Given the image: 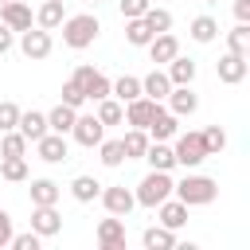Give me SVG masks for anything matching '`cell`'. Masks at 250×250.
<instances>
[{
    "label": "cell",
    "mask_w": 250,
    "mask_h": 250,
    "mask_svg": "<svg viewBox=\"0 0 250 250\" xmlns=\"http://www.w3.org/2000/svg\"><path fill=\"white\" fill-rule=\"evenodd\" d=\"M164 102H168V109H172L176 117H191V113L199 109V94H195L191 86H172Z\"/></svg>",
    "instance_id": "ac0fdd59"
},
{
    "label": "cell",
    "mask_w": 250,
    "mask_h": 250,
    "mask_svg": "<svg viewBox=\"0 0 250 250\" xmlns=\"http://www.w3.org/2000/svg\"><path fill=\"white\" fill-rule=\"evenodd\" d=\"M141 20L148 23V31H152V35H160V31H172V23H176V20H172V12H168V8H156V4H148V12H145Z\"/></svg>",
    "instance_id": "836d02e7"
},
{
    "label": "cell",
    "mask_w": 250,
    "mask_h": 250,
    "mask_svg": "<svg viewBox=\"0 0 250 250\" xmlns=\"http://www.w3.org/2000/svg\"><path fill=\"white\" fill-rule=\"evenodd\" d=\"M98 246L102 250H125V219L109 215L98 223Z\"/></svg>",
    "instance_id": "2e32d148"
},
{
    "label": "cell",
    "mask_w": 250,
    "mask_h": 250,
    "mask_svg": "<svg viewBox=\"0 0 250 250\" xmlns=\"http://www.w3.org/2000/svg\"><path fill=\"white\" fill-rule=\"evenodd\" d=\"M16 121H20V105L16 102H0V133L16 129Z\"/></svg>",
    "instance_id": "ab89813d"
},
{
    "label": "cell",
    "mask_w": 250,
    "mask_h": 250,
    "mask_svg": "<svg viewBox=\"0 0 250 250\" xmlns=\"http://www.w3.org/2000/svg\"><path fill=\"white\" fill-rule=\"evenodd\" d=\"M74 117H78V109H70V105H55V109H47V129L51 133H62V137H70V129H74Z\"/></svg>",
    "instance_id": "484cf974"
},
{
    "label": "cell",
    "mask_w": 250,
    "mask_h": 250,
    "mask_svg": "<svg viewBox=\"0 0 250 250\" xmlns=\"http://www.w3.org/2000/svg\"><path fill=\"white\" fill-rule=\"evenodd\" d=\"M59 102H62V105H70V109H82V105H86V94H82V86H78L74 78H66V82H62V98H59Z\"/></svg>",
    "instance_id": "f35d334b"
},
{
    "label": "cell",
    "mask_w": 250,
    "mask_h": 250,
    "mask_svg": "<svg viewBox=\"0 0 250 250\" xmlns=\"http://www.w3.org/2000/svg\"><path fill=\"white\" fill-rule=\"evenodd\" d=\"M70 137H74L82 148H94V145L105 137V125H102L94 113H78V117H74V129H70Z\"/></svg>",
    "instance_id": "8fae6325"
},
{
    "label": "cell",
    "mask_w": 250,
    "mask_h": 250,
    "mask_svg": "<svg viewBox=\"0 0 250 250\" xmlns=\"http://www.w3.org/2000/svg\"><path fill=\"white\" fill-rule=\"evenodd\" d=\"M0 156H27V137L20 129L0 133Z\"/></svg>",
    "instance_id": "d590c367"
},
{
    "label": "cell",
    "mask_w": 250,
    "mask_h": 250,
    "mask_svg": "<svg viewBox=\"0 0 250 250\" xmlns=\"http://www.w3.org/2000/svg\"><path fill=\"white\" fill-rule=\"evenodd\" d=\"M70 195H74L78 203H94V199L102 195V184H98L94 176H74V180H70Z\"/></svg>",
    "instance_id": "1f68e13d"
},
{
    "label": "cell",
    "mask_w": 250,
    "mask_h": 250,
    "mask_svg": "<svg viewBox=\"0 0 250 250\" xmlns=\"http://www.w3.org/2000/svg\"><path fill=\"white\" fill-rule=\"evenodd\" d=\"M145 133H148V141H172V137L180 133V117H176L172 109L156 105V113H152V121L145 125Z\"/></svg>",
    "instance_id": "30bf717a"
},
{
    "label": "cell",
    "mask_w": 250,
    "mask_h": 250,
    "mask_svg": "<svg viewBox=\"0 0 250 250\" xmlns=\"http://www.w3.org/2000/svg\"><path fill=\"white\" fill-rule=\"evenodd\" d=\"M141 246L145 250H176L180 242H176V230H168V227H145V234H141Z\"/></svg>",
    "instance_id": "cb8c5ba5"
},
{
    "label": "cell",
    "mask_w": 250,
    "mask_h": 250,
    "mask_svg": "<svg viewBox=\"0 0 250 250\" xmlns=\"http://www.w3.org/2000/svg\"><path fill=\"white\" fill-rule=\"evenodd\" d=\"M164 74H168V82H172V86H191V82H195V74H199V66H195V59L176 55L172 62H164Z\"/></svg>",
    "instance_id": "d6986e66"
},
{
    "label": "cell",
    "mask_w": 250,
    "mask_h": 250,
    "mask_svg": "<svg viewBox=\"0 0 250 250\" xmlns=\"http://www.w3.org/2000/svg\"><path fill=\"white\" fill-rule=\"evenodd\" d=\"M152 211H156V223H160V227L180 230V227L188 223V211H191V207H188V203H180L176 195H168V199H164V203H156Z\"/></svg>",
    "instance_id": "4fadbf2b"
},
{
    "label": "cell",
    "mask_w": 250,
    "mask_h": 250,
    "mask_svg": "<svg viewBox=\"0 0 250 250\" xmlns=\"http://www.w3.org/2000/svg\"><path fill=\"white\" fill-rule=\"evenodd\" d=\"M94 4H102V0H94Z\"/></svg>",
    "instance_id": "c3c4849f"
},
{
    "label": "cell",
    "mask_w": 250,
    "mask_h": 250,
    "mask_svg": "<svg viewBox=\"0 0 250 250\" xmlns=\"http://www.w3.org/2000/svg\"><path fill=\"white\" fill-rule=\"evenodd\" d=\"M156 105H160V102H152V98H145V94H141V98H133V102H125V117H121V121H125L129 129H145V125L152 121V113H156Z\"/></svg>",
    "instance_id": "9a60e30c"
},
{
    "label": "cell",
    "mask_w": 250,
    "mask_h": 250,
    "mask_svg": "<svg viewBox=\"0 0 250 250\" xmlns=\"http://www.w3.org/2000/svg\"><path fill=\"white\" fill-rule=\"evenodd\" d=\"M27 195H31V207H47V203H59V195H62V184H55L51 176H39V180H31Z\"/></svg>",
    "instance_id": "44dd1931"
},
{
    "label": "cell",
    "mask_w": 250,
    "mask_h": 250,
    "mask_svg": "<svg viewBox=\"0 0 250 250\" xmlns=\"http://www.w3.org/2000/svg\"><path fill=\"white\" fill-rule=\"evenodd\" d=\"M148 4H152V0H117V8H121V16H125V20L145 16V12H148Z\"/></svg>",
    "instance_id": "60d3db41"
},
{
    "label": "cell",
    "mask_w": 250,
    "mask_h": 250,
    "mask_svg": "<svg viewBox=\"0 0 250 250\" xmlns=\"http://www.w3.org/2000/svg\"><path fill=\"white\" fill-rule=\"evenodd\" d=\"M31 145H35V156H39L43 164H62V160L70 156V145H66V137H62V133H51V129H47L39 141H31Z\"/></svg>",
    "instance_id": "8992f818"
},
{
    "label": "cell",
    "mask_w": 250,
    "mask_h": 250,
    "mask_svg": "<svg viewBox=\"0 0 250 250\" xmlns=\"http://www.w3.org/2000/svg\"><path fill=\"white\" fill-rule=\"evenodd\" d=\"M12 35H16V31H8V27L0 23V55H8V51H12Z\"/></svg>",
    "instance_id": "f6af8a7d"
},
{
    "label": "cell",
    "mask_w": 250,
    "mask_h": 250,
    "mask_svg": "<svg viewBox=\"0 0 250 250\" xmlns=\"http://www.w3.org/2000/svg\"><path fill=\"white\" fill-rule=\"evenodd\" d=\"M62 43L70 47V51H86L98 35H102V23H98V16L94 12H78V16H66L62 23Z\"/></svg>",
    "instance_id": "7a4b0ae2"
},
{
    "label": "cell",
    "mask_w": 250,
    "mask_h": 250,
    "mask_svg": "<svg viewBox=\"0 0 250 250\" xmlns=\"http://www.w3.org/2000/svg\"><path fill=\"white\" fill-rule=\"evenodd\" d=\"M109 94L125 105V102H133V98H141V78L137 74H121V78H109Z\"/></svg>",
    "instance_id": "83f0119b"
},
{
    "label": "cell",
    "mask_w": 250,
    "mask_h": 250,
    "mask_svg": "<svg viewBox=\"0 0 250 250\" xmlns=\"http://www.w3.org/2000/svg\"><path fill=\"white\" fill-rule=\"evenodd\" d=\"M12 234H16V230H12V215H8L4 207H0V250H4L8 242H12Z\"/></svg>",
    "instance_id": "7bdbcfd3"
},
{
    "label": "cell",
    "mask_w": 250,
    "mask_h": 250,
    "mask_svg": "<svg viewBox=\"0 0 250 250\" xmlns=\"http://www.w3.org/2000/svg\"><path fill=\"white\" fill-rule=\"evenodd\" d=\"M20 51H23V59L39 62V59H47L55 51V39H51V31H43V27L31 23L27 31H20Z\"/></svg>",
    "instance_id": "5b68a950"
},
{
    "label": "cell",
    "mask_w": 250,
    "mask_h": 250,
    "mask_svg": "<svg viewBox=\"0 0 250 250\" xmlns=\"http://www.w3.org/2000/svg\"><path fill=\"white\" fill-rule=\"evenodd\" d=\"M16 129L27 137V145H31V141H39V137L47 133V113H39V109H20Z\"/></svg>",
    "instance_id": "603a6c76"
},
{
    "label": "cell",
    "mask_w": 250,
    "mask_h": 250,
    "mask_svg": "<svg viewBox=\"0 0 250 250\" xmlns=\"http://www.w3.org/2000/svg\"><path fill=\"white\" fill-rule=\"evenodd\" d=\"M234 20L238 23H250V0H234Z\"/></svg>",
    "instance_id": "ee69618b"
},
{
    "label": "cell",
    "mask_w": 250,
    "mask_h": 250,
    "mask_svg": "<svg viewBox=\"0 0 250 250\" xmlns=\"http://www.w3.org/2000/svg\"><path fill=\"white\" fill-rule=\"evenodd\" d=\"M203 4H219V0H203Z\"/></svg>",
    "instance_id": "bcb514c9"
},
{
    "label": "cell",
    "mask_w": 250,
    "mask_h": 250,
    "mask_svg": "<svg viewBox=\"0 0 250 250\" xmlns=\"http://www.w3.org/2000/svg\"><path fill=\"white\" fill-rule=\"evenodd\" d=\"M39 242H43V238H39L35 230H27V234H12L8 246H12V250H39Z\"/></svg>",
    "instance_id": "b9f144b4"
},
{
    "label": "cell",
    "mask_w": 250,
    "mask_h": 250,
    "mask_svg": "<svg viewBox=\"0 0 250 250\" xmlns=\"http://www.w3.org/2000/svg\"><path fill=\"white\" fill-rule=\"evenodd\" d=\"M0 4H8V0H0Z\"/></svg>",
    "instance_id": "7dc6e473"
},
{
    "label": "cell",
    "mask_w": 250,
    "mask_h": 250,
    "mask_svg": "<svg viewBox=\"0 0 250 250\" xmlns=\"http://www.w3.org/2000/svg\"><path fill=\"white\" fill-rule=\"evenodd\" d=\"M199 137H203V148H207V156H219V152L227 148V133H223L219 125H207Z\"/></svg>",
    "instance_id": "74e56055"
},
{
    "label": "cell",
    "mask_w": 250,
    "mask_h": 250,
    "mask_svg": "<svg viewBox=\"0 0 250 250\" xmlns=\"http://www.w3.org/2000/svg\"><path fill=\"white\" fill-rule=\"evenodd\" d=\"M172 172H156V168H148V176L137 184V191H133V199L141 203V207H156V203H164L168 195H172Z\"/></svg>",
    "instance_id": "3957f363"
},
{
    "label": "cell",
    "mask_w": 250,
    "mask_h": 250,
    "mask_svg": "<svg viewBox=\"0 0 250 250\" xmlns=\"http://www.w3.org/2000/svg\"><path fill=\"white\" fill-rule=\"evenodd\" d=\"M78 86H82V94H86V102H98V98H109V78L102 74V70H94V66H78L74 74H70Z\"/></svg>",
    "instance_id": "ba28073f"
},
{
    "label": "cell",
    "mask_w": 250,
    "mask_h": 250,
    "mask_svg": "<svg viewBox=\"0 0 250 250\" xmlns=\"http://www.w3.org/2000/svg\"><path fill=\"white\" fill-rule=\"evenodd\" d=\"M62 20H66L62 0H43V4H39V12H35V27H43V31H55Z\"/></svg>",
    "instance_id": "d4e9b609"
},
{
    "label": "cell",
    "mask_w": 250,
    "mask_h": 250,
    "mask_svg": "<svg viewBox=\"0 0 250 250\" xmlns=\"http://www.w3.org/2000/svg\"><path fill=\"white\" fill-rule=\"evenodd\" d=\"M121 148H125V160H141L145 148H148V133H145V129H125Z\"/></svg>",
    "instance_id": "4dcf8cb0"
},
{
    "label": "cell",
    "mask_w": 250,
    "mask_h": 250,
    "mask_svg": "<svg viewBox=\"0 0 250 250\" xmlns=\"http://www.w3.org/2000/svg\"><path fill=\"white\" fill-rule=\"evenodd\" d=\"M176 55H180V39H176L172 31H160V35H152V39H148V59H152L156 66L172 62Z\"/></svg>",
    "instance_id": "e0dca14e"
},
{
    "label": "cell",
    "mask_w": 250,
    "mask_h": 250,
    "mask_svg": "<svg viewBox=\"0 0 250 250\" xmlns=\"http://www.w3.org/2000/svg\"><path fill=\"white\" fill-rule=\"evenodd\" d=\"M0 23L8 31H27L35 23V16H31V8L23 0H8V4H0Z\"/></svg>",
    "instance_id": "7c38bea8"
},
{
    "label": "cell",
    "mask_w": 250,
    "mask_h": 250,
    "mask_svg": "<svg viewBox=\"0 0 250 250\" xmlns=\"http://www.w3.org/2000/svg\"><path fill=\"white\" fill-rule=\"evenodd\" d=\"M172 195L180 203H188V207H207V203L219 199V180L199 176V172H188L180 184H172Z\"/></svg>",
    "instance_id": "6da1fadb"
},
{
    "label": "cell",
    "mask_w": 250,
    "mask_h": 250,
    "mask_svg": "<svg viewBox=\"0 0 250 250\" xmlns=\"http://www.w3.org/2000/svg\"><path fill=\"white\" fill-rule=\"evenodd\" d=\"M94 117L102 121V125H121V117H125V105L109 94V98H98L94 102Z\"/></svg>",
    "instance_id": "f1b7e54d"
},
{
    "label": "cell",
    "mask_w": 250,
    "mask_h": 250,
    "mask_svg": "<svg viewBox=\"0 0 250 250\" xmlns=\"http://www.w3.org/2000/svg\"><path fill=\"white\" fill-rule=\"evenodd\" d=\"M172 141H176V145H172L176 164H184V168H199V164L207 160V148H203V137H199V133H176Z\"/></svg>",
    "instance_id": "277c9868"
},
{
    "label": "cell",
    "mask_w": 250,
    "mask_h": 250,
    "mask_svg": "<svg viewBox=\"0 0 250 250\" xmlns=\"http://www.w3.org/2000/svg\"><path fill=\"white\" fill-rule=\"evenodd\" d=\"M168 90H172V82H168L164 66H152V70L141 78V94H145V98H152V102H164V98H168Z\"/></svg>",
    "instance_id": "7402d4cb"
},
{
    "label": "cell",
    "mask_w": 250,
    "mask_h": 250,
    "mask_svg": "<svg viewBox=\"0 0 250 250\" xmlns=\"http://www.w3.org/2000/svg\"><path fill=\"white\" fill-rule=\"evenodd\" d=\"M31 172H27V156H0V180L8 184H23Z\"/></svg>",
    "instance_id": "f546056e"
},
{
    "label": "cell",
    "mask_w": 250,
    "mask_h": 250,
    "mask_svg": "<svg viewBox=\"0 0 250 250\" xmlns=\"http://www.w3.org/2000/svg\"><path fill=\"white\" fill-rule=\"evenodd\" d=\"M227 51L250 59V23H234V27L227 31Z\"/></svg>",
    "instance_id": "e575fe53"
},
{
    "label": "cell",
    "mask_w": 250,
    "mask_h": 250,
    "mask_svg": "<svg viewBox=\"0 0 250 250\" xmlns=\"http://www.w3.org/2000/svg\"><path fill=\"white\" fill-rule=\"evenodd\" d=\"M188 35H191L195 43H215V39H219V20H215V16H195V20L188 23Z\"/></svg>",
    "instance_id": "4316f807"
},
{
    "label": "cell",
    "mask_w": 250,
    "mask_h": 250,
    "mask_svg": "<svg viewBox=\"0 0 250 250\" xmlns=\"http://www.w3.org/2000/svg\"><path fill=\"white\" fill-rule=\"evenodd\" d=\"M246 70H250L246 55H234V51L219 55V62H215V74H219V82H227V86H238V82L246 78Z\"/></svg>",
    "instance_id": "9c48e42d"
},
{
    "label": "cell",
    "mask_w": 250,
    "mask_h": 250,
    "mask_svg": "<svg viewBox=\"0 0 250 250\" xmlns=\"http://www.w3.org/2000/svg\"><path fill=\"white\" fill-rule=\"evenodd\" d=\"M94 148H98V160H102L105 168H121V164H125V148H121V141H105V137H102Z\"/></svg>",
    "instance_id": "d6a6232c"
},
{
    "label": "cell",
    "mask_w": 250,
    "mask_h": 250,
    "mask_svg": "<svg viewBox=\"0 0 250 250\" xmlns=\"http://www.w3.org/2000/svg\"><path fill=\"white\" fill-rule=\"evenodd\" d=\"M31 230H35L39 238H55V234L62 230V215L55 211V203H47V207H31Z\"/></svg>",
    "instance_id": "5bb4252c"
},
{
    "label": "cell",
    "mask_w": 250,
    "mask_h": 250,
    "mask_svg": "<svg viewBox=\"0 0 250 250\" xmlns=\"http://www.w3.org/2000/svg\"><path fill=\"white\" fill-rule=\"evenodd\" d=\"M102 207H105V215H117V219H125L133 207H137V199H133V188H125V184H113V188H102Z\"/></svg>",
    "instance_id": "52a82bcc"
},
{
    "label": "cell",
    "mask_w": 250,
    "mask_h": 250,
    "mask_svg": "<svg viewBox=\"0 0 250 250\" xmlns=\"http://www.w3.org/2000/svg\"><path fill=\"white\" fill-rule=\"evenodd\" d=\"M148 39H152V31H148V23L137 16V20H125V43L129 47H148Z\"/></svg>",
    "instance_id": "8d00e7d4"
},
{
    "label": "cell",
    "mask_w": 250,
    "mask_h": 250,
    "mask_svg": "<svg viewBox=\"0 0 250 250\" xmlns=\"http://www.w3.org/2000/svg\"><path fill=\"white\" fill-rule=\"evenodd\" d=\"M141 160H148V168H156V172H172L176 168V152H172L168 141H148V148H145Z\"/></svg>",
    "instance_id": "ffe728a7"
}]
</instances>
